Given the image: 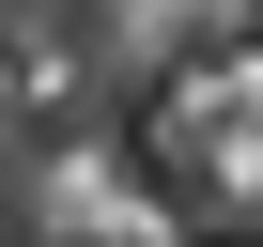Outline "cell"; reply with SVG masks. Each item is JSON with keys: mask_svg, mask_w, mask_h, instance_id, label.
<instances>
[{"mask_svg": "<svg viewBox=\"0 0 263 247\" xmlns=\"http://www.w3.org/2000/svg\"><path fill=\"white\" fill-rule=\"evenodd\" d=\"M0 93H16V62H0Z\"/></svg>", "mask_w": 263, "mask_h": 247, "instance_id": "1", "label": "cell"}]
</instances>
